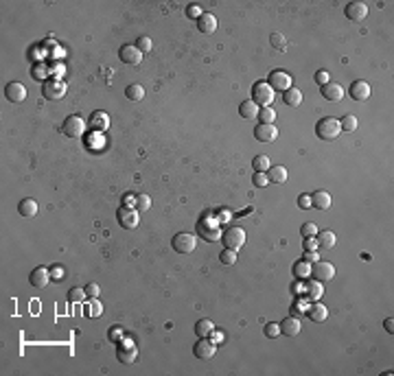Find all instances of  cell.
Here are the masks:
<instances>
[{
    "label": "cell",
    "instance_id": "cell-41",
    "mask_svg": "<svg viewBox=\"0 0 394 376\" xmlns=\"http://www.w3.org/2000/svg\"><path fill=\"white\" fill-rule=\"evenodd\" d=\"M219 261L224 263V265H235V263H236V252H235V250H228V247H226V250L219 254Z\"/></svg>",
    "mask_w": 394,
    "mask_h": 376
},
{
    "label": "cell",
    "instance_id": "cell-13",
    "mask_svg": "<svg viewBox=\"0 0 394 376\" xmlns=\"http://www.w3.org/2000/svg\"><path fill=\"white\" fill-rule=\"evenodd\" d=\"M118 57L123 64L127 66H138L140 62H143V53H140L136 46H131V44H125V46H120L118 50Z\"/></svg>",
    "mask_w": 394,
    "mask_h": 376
},
{
    "label": "cell",
    "instance_id": "cell-32",
    "mask_svg": "<svg viewBox=\"0 0 394 376\" xmlns=\"http://www.w3.org/2000/svg\"><path fill=\"white\" fill-rule=\"evenodd\" d=\"M270 166H272V162L267 155H256L254 160H252V169H254L256 173H267Z\"/></svg>",
    "mask_w": 394,
    "mask_h": 376
},
{
    "label": "cell",
    "instance_id": "cell-18",
    "mask_svg": "<svg viewBox=\"0 0 394 376\" xmlns=\"http://www.w3.org/2000/svg\"><path fill=\"white\" fill-rule=\"evenodd\" d=\"M322 96H324V101L337 103V101L344 99V88H342L340 83H331V81H328L326 85H322Z\"/></svg>",
    "mask_w": 394,
    "mask_h": 376
},
{
    "label": "cell",
    "instance_id": "cell-15",
    "mask_svg": "<svg viewBox=\"0 0 394 376\" xmlns=\"http://www.w3.org/2000/svg\"><path fill=\"white\" fill-rule=\"evenodd\" d=\"M4 96H7V101H11V103H22V101L27 99V88H24L22 83H18V81H11V83H7V88H4Z\"/></svg>",
    "mask_w": 394,
    "mask_h": 376
},
{
    "label": "cell",
    "instance_id": "cell-22",
    "mask_svg": "<svg viewBox=\"0 0 394 376\" xmlns=\"http://www.w3.org/2000/svg\"><path fill=\"white\" fill-rule=\"evenodd\" d=\"M337 243V236L333 230H320L317 232V247L320 250H333Z\"/></svg>",
    "mask_w": 394,
    "mask_h": 376
},
{
    "label": "cell",
    "instance_id": "cell-12",
    "mask_svg": "<svg viewBox=\"0 0 394 376\" xmlns=\"http://www.w3.org/2000/svg\"><path fill=\"white\" fill-rule=\"evenodd\" d=\"M136 357H138V350H136V345L131 341H123L118 348H116V359H118V363L129 365L136 361Z\"/></svg>",
    "mask_w": 394,
    "mask_h": 376
},
{
    "label": "cell",
    "instance_id": "cell-5",
    "mask_svg": "<svg viewBox=\"0 0 394 376\" xmlns=\"http://www.w3.org/2000/svg\"><path fill=\"white\" fill-rule=\"evenodd\" d=\"M83 131H85V123H83L81 116H77V114L68 116L62 125V134L66 136V138H81Z\"/></svg>",
    "mask_w": 394,
    "mask_h": 376
},
{
    "label": "cell",
    "instance_id": "cell-31",
    "mask_svg": "<svg viewBox=\"0 0 394 376\" xmlns=\"http://www.w3.org/2000/svg\"><path fill=\"white\" fill-rule=\"evenodd\" d=\"M90 125L94 127V129H99V131H103V129H108V125H110V118H108V114L105 112H94L92 116H90Z\"/></svg>",
    "mask_w": 394,
    "mask_h": 376
},
{
    "label": "cell",
    "instance_id": "cell-33",
    "mask_svg": "<svg viewBox=\"0 0 394 376\" xmlns=\"http://www.w3.org/2000/svg\"><path fill=\"white\" fill-rule=\"evenodd\" d=\"M294 276L298 278V280H302V278L311 276V267H309V263H307V261H298L296 265H294Z\"/></svg>",
    "mask_w": 394,
    "mask_h": 376
},
{
    "label": "cell",
    "instance_id": "cell-17",
    "mask_svg": "<svg viewBox=\"0 0 394 376\" xmlns=\"http://www.w3.org/2000/svg\"><path fill=\"white\" fill-rule=\"evenodd\" d=\"M370 94H372V90H370V83H368V81L359 79V81H355V83H351V96L355 101H368Z\"/></svg>",
    "mask_w": 394,
    "mask_h": 376
},
{
    "label": "cell",
    "instance_id": "cell-23",
    "mask_svg": "<svg viewBox=\"0 0 394 376\" xmlns=\"http://www.w3.org/2000/svg\"><path fill=\"white\" fill-rule=\"evenodd\" d=\"M311 208H317V210H328L331 208V195L326 190H315L311 195Z\"/></svg>",
    "mask_w": 394,
    "mask_h": 376
},
{
    "label": "cell",
    "instance_id": "cell-1",
    "mask_svg": "<svg viewBox=\"0 0 394 376\" xmlns=\"http://www.w3.org/2000/svg\"><path fill=\"white\" fill-rule=\"evenodd\" d=\"M315 134L320 136L322 140H337L342 134V127H340V120L333 118V116H324V118L317 120L315 125Z\"/></svg>",
    "mask_w": 394,
    "mask_h": 376
},
{
    "label": "cell",
    "instance_id": "cell-42",
    "mask_svg": "<svg viewBox=\"0 0 394 376\" xmlns=\"http://www.w3.org/2000/svg\"><path fill=\"white\" fill-rule=\"evenodd\" d=\"M85 298H88V296H85V289H70V291H68V300H70V302H75V304L83 302Z\"/></svg>",
    "mask_w": 394,
    "mask_h": 376
},
{
    "label": "cell",
    "instance_id": "cell-20",
    "mask_svg": "<svg viewBox=\"0 0 394 376\" xmlns=\"http://www.w3.org/2000/svg\"><path fill=\"white\" fill-rule=\"evenodd\" d=\"M302 330V324L298 317H285L280 322V333H285L287 337H296V335H300Z\"/></svg>",
    "mask_w": 394,
    "mask_h": 376
},
{
    "label": "cell",
    "instance_id": "cell-51",
    "mask_svg": "<svg viewBox=\"0 0 394 376\" xmlns=\"http://www.w3.org/2000/svg\"><path fill=\"white\" fill-rule=\"evenodd\" d=\"M123 206L134 208V206H136V197H134V195H125V197H123Z\"/></svg>",
    "mask_w": 394,
    "mask_h": 376
},
{
    "label": "cell",
    "instance_id": "cell-36",
    "mask_svg": "<svg viewBox=\"0 0 394 376\" xmlns=\"http://www.w3.org/2000/svg\"><path fill=\"white\" fill-rule=\"evenodd\" d=\"M307 293H309L313 300H320L322 293H324V289H322V282H320V280H311L309 287H307Z\"/></svg>",
    "mask_w": 394,
    "mask_h": 376
},
{
    "label": "cell",
    "instance_id": "cell-14",
    "mask_svg": "<svg viewBox=\"0 0 394 376\" xmlns=\"http://www.w3.org/2000/svg\"><path fill=\"white\" fill-rule=\"evenodd\" d=\"M346 18L351 20V22H361L363 18L368 16V7L366 2H359V0H355V2H348L346 4Z\"/></svg>",
    "mask_w": 394,
    "mask_h": 376
},
{
    "label": "cell",
    "instance_id": "cell-2",
    "mask_svg": "<svg viewBox=\"0 0 394 376\" xmlns=\"http://www.w3.org/2000/svg\"><path fill=\"white\" fill-rule=\"evenodd\" d=\"M221 227L215 219H201L197 223V236L201 241H208V243H215V241H221Z\"/></svg>",
    "mask_w": 394,
    "mask_h": 376
},
{
    "label": "cell",
    "instance_id": "cell-34",
    "mask_svg": "<svg viewBox=\"0 0 394 376\" xmlns=\"http://www.w3.org/2000/svg\"><path fill=\"white\" fill-rule=\"evenodd\" d=\"M256 118H261V123H267V125H274V118H276V112L272 110V105L270 108H261L259 110V116Z\"/></svg>",
    "mask_w": 394,
    "mask_h": 376
},
{
    "label": "cell",
    "instance_id": "cell-44",
    "mask_svg": "<svg viewBox=\"0 0 394 376\" xmlns=\"http://www.w3.org/2000/svg\"><path fill=\"white\" fill-rule=\"evenodd\" d=\"M201 13H204V11H201V7H199V4H195V2L186 7V16H189L191 20H199Z\"/></svg>",
    "mask_w": 394,
    "mask_h": 376
},
{
    "label": "cell",
    "instance_id": "cell-49",
    "mask_svg": "<svg viewBox=\"0 0 394 376\" xmlns=\"http://www.w3.org/2000/svg\"><path fill=\"white\" fill-rule=\"evenodd\" d=\"M298 208H302V210L311 208V195H305V192H302V195L298 197Z\"/></svg>",
    "mask_w": 394,
    "mask_h": 376
},
{
    "label": "cell",
    "instance_id": "cell-7",
    "mask_svg": "<svg viewBox=\"0 0 394 376\" xmlns=\"http://www.w3.org/2000/svg\"><path fill=\"white\" fill-rule=\"evenodd\" d=\"M138 210L136 208H127V206H120L118 210H116V221H118L120 227H125V230H134L136 226H138Z\"/></svg>",
    "mask_w": 394,
    "mask_h": 376
},
{
    "label": "cell",
    "instance_id": "cell-43",
    "mask_svg": "<svg viewBox=\"0 0 394 376\" xmlns=\"http://www.w3.org/2000/svg\"><path fill=\"white\" fill-rule=\"evenodd\" d=\"M278 335H282L280 333V324H274V322H270L265 326V337H270V339H276Z\"/></svg>",
    "mask_w": 394,
    "mask_h": 376
},
{
    "label": "cell",
    "instance_id": "cell-40",
    "mask_svg": "<svg viewBox=\"0 0 394 376\" xmlns=\"http://www.w3.org/2000/svg\"><path fill=\"white\" fill-rule=\"evenodd\" d=\"M149 208H151V197L149 195H138V197H136V210L147 212Z\"/></svg>",
    "mask_w": 394,
    "mask_h": 376
},
{
    "label": "cell",
    "instance_id": "cell-55",
    "mask_svg": "<svg viewBox=\"0 0 394 376\" xmlns=\"http://www.w3.org/2000/svg\"><path fill=\"white\" fill-rule=\"evenodd\" d=\"M120 335H123V330L116 326V328H114V333H112V339H120Z\"/></svg>",
    "mask_w": 394,
    "mask_h": 376
},
{
    "label": "cell",
    "instance_id": "cell-30",
    "mask_svg": "<svg viewBox=\"0 0 394 376\" xmlns=\"http://www.w3.org/2000/svg\"><path fill=\"white\" fill-rule=\"evenodd\" d=\"M195 333H197V337H210V335L215 333V324L210 322V319H199V322L195 324Z\"/></svg>",
    "mask_w": 394,
    "mask_h": 376
},
{
    "label": "cell",
    "instance_id": "cell-11",
    "mask_svg": "<svg viewBox=\"0 0 394 376\" xmlns=\"http://www.w3.org/2000/svg\"><path fill=\"white\" fill-rule=\"evenodd\" d=\"M311 276L320 282H328V280H333V276H335V267L326 261H317V263H313Z\"/></svg>",
    "mask_w": 394,
    "mask_h": 376
},
{
    "label": "cell",
    "instance_id": "cell-53",
    "mask_svg": "<svg viewBox=\"0 0 394 376\" xmlns=\"http://www.w3.org/2000/svg\"><path fill=\"white\" fill-rule=\"evenodd\" d=\"M305 261L309 263V265H311V263H317V254L315 252H307L305 254Z\"/></svg>",
    "mask_w": 394,
    "mask_h": 376
},
{
    "label": "cell",
    "instance_id": "cell-26",
    "mask_svg": "<svg viewBox=\"0 0 394 376\" xmlns=\"http://www.w3.org/2000/svg\"><path fill=\"white\" fill-rule=\"evenodd\" d=\"M267 180L274 184H285L287 182V169L285 166H270L267 169Z\"/></svg>",
    "mask_w": 394,
    "mask_h": 376
},
{
    "label": "cell",
    "instance_id": "cell-35",
    "mask_svg": "<svg viewBox=\"0 0 394 376\" xmlns=\"http://www.w3.org/2000/svg\"><path fill=\"white\" fill-rule=\"evenodd\" d=\"M134 46L138 48L140 53H151V48H154V42H151V38H147V35H140V38L136 39Z\"/></svg>",
    "mask_w": 394,
    "mask_h": 376
},
{
    "label": "cell",
    "instance_id": "cell-9",
    "mask_svg": "<svg viewBox=\"0 0 394 376\" xmlns=\"http://www.w3.org/2000/svg\"><path fill=\"white\" fill-rule=\"evenodd\" d=\"M267 83L272 85V90H278V92H285V90L291 88V77L289 73H285V70H274V73H270V77H267Z\"/></svg>",
    "mask_w": 394,
    "mask_h": 376
},
{
    "label": "cell",
    "instance_id": "cell-25",
    "mask_svg": "<svg viewBox=\"0 0 394 376\" xmlns=\"http://www.w3.org/2000/svg\"><path fill=\"white\" fill-rule=\"evenodd\" d=\"M282 101H285L289 108H298V105L302 103V92L291 85L289 90H285V92H282Z\"/></svg>",
    "mask_w": 394,
    "mask_h": 376
},
{
    "label": "cell",
    "instance_id": "cell-52",
    "mask_svg": "<svg viewBox=\"0 0 394 376\" xmlns=\"http://www.w3.org/2000/svg\"><path fill=\"white\" fill-rule=\"evenodd\" d=\"M62 273H64V269H62V267H55L53 271H50V278H53V280H62V278H64Z\"/></svg>",
    "mask_w": 394,
    "mask_h": 376
},
{
    "label": "cell",
    "instance_id": "cell-54",
    "mask_svg": "<svg viewBox=\"0 0 394 376\" xmlns=\"http://www.w3.org/2000/svg\"><path fill=\"white\" fill-rule=\"evenodd\" d=\"M383 328H386L388 333H392V330H394V319H392V317H388L386 322H383Z\"/></svg>",
    "mask_w": 394,
    "mask_h": 376
},
{
    "label": "cell",
    "instance_id": "cell-10",
    "mask_svg": "<svg viewBox=\"0 0 394 376\" xmlns=\"http://www.w3.org/2000/svg\"><path fill=\"white\" fill-rule=\"evenodd\" d=\"M215 352H217V345H215V341H210L208 337H199V341H197V345L193 348V354L201 361L213 359Z\"/></svg>",
    "mask_w": 394,
    "mask_h": 376
},
{
    "label": "cell",
    "instance_id": "cell-50",
    "mask_svg": "<svg viewBox=\"0 0 394 376\" xmlns=\"http://www.w3.org/2000/svg\"><path fill=\"white\" fill-rule=\"evenodd\" d=\"M328 81H331V79H328V73H326V70H317V73H315V83L326 85Z\"/></svg>",
    "mask_w": 394,
    "mask_h": 376
},
{
    "label": "cell",
    "instance_id": "cell-21",
    "mask_svg": "<svg viewBox=\"0 0 394 376\" xmlns=\"http://www.w3.org/2000/svg\"><path fill=\"white\" fill-rule=\"evenodd\" d=\"M197 29H199L201 33H206V35L215 33L217 31V18H215V13H201V18L197 20Z\"/></svg>",
    "mask_w": 394,
    "mask_h": 376
},
{
    "label": "cell",
    "instance_id": "cell-8",
    "mask_svg": "<svg viewBox=\"0 0 394 376\" xmlns=\"http://www.w3.org/2000/svg\"><path fill=\"white\" fill-rule=\"evenodd\" d=\"M195 245H197V238L189 232H180V234L173 236V250L178 254H191L195 252Z\"/></svg>",
    "mask_w": 394,
    "mask_h": 376
},
{
    "label": "cell",
    "instance_id": "cell-47",
    "mask_svg": "<svg viewBox=\"0 0 394 376\" xmlns=\"http://www.w3.org/2000/svg\"><path fill=\"white\" fill-rule=\"evenodd\" d=\"M99 293H101V289H99L97 282L85 284V296H88V298H99Z\"/></svg>",
    "mask_w": 394,
    "mask_h": 376
},
{
    "label": "cell",
    "instance_id": "cell-29",
    "mask_svg": "<svg viewBox=\"0 0 394 376\" xmlns=\"http://www.w3.org/2000/svg\"><path fill=\"white\" fill-rule=\"evenodd\" d=\"M125 96H127V101L138 103V101L145 99V88L140 83H131V85H127V90H125Z\"/></svg>",
    "mask_w": 394,
    "mask_h": 376
},
{
    "label": "cell",
    "instance_id": "cell-28",
    "mask_svg": "<svg viewBox=\"0 0 394 376\" xmlns=\"http://www.w3.org/2000/svg\"><path fill=\"white\" fill-rule=\"evenodd\" d=\"M239 114H241V118H256L259 116V105L254 103V101H243V103L239 105Z\"/></svg>",
    "mask_w": 394,
    "mask_h": 376
},
{
    "label": "cell",
    "instance_id": "cell-39",
    "mask_svg": "<svg viewBox=\"0 0 394 376\" xmlns=\"http://www.w3.org/2000/svg\"><path fill=\"white\" fill-rule=\"evenodd\" d=\"M103 313V306H101L99 298H92V302L88 304V317H101Z\"/></svg>",
    "mask_w": 394,
    "mask_h": 376
},
{
    "label": "cell",
    "instance_id": "cell-4",
    "mask_svg": "<svg viewBox=\"0 0 394 376\" xmlns=\"http://www.w3.org/2000/svg\"><path fill=\"white\" fill-rule=\"evenodd\" d=\"M221 243H224V247H228V250H241V247L245 245V232L241 230V227L232 226L228 230L221 234Z\"/></svg>",
    "mask_w": 394,
    "mask_h": 376
},
{
    "label": "cell",
    "instance_id": "cell-3",
    "mask_svg": "<svg viewBox=\"0 0 394 376\" xmlns=\"http://www.w3.org/2000/svg\"><path fill=\"white\" fill-rule=\"evenodd\" d=\"M252 101H254L256 105H261V108H270L272 101H274L272 85L267 83V81H256V83L252 85Z\"/></svg>",
    "mask_w": 394,
    "mask_h": 376
},
{
    "label": "cell",
    "instance_id": "cell-37",
    "mask_svg": "<svg viewBox=\"0 0 394 376\" xmlns=\"http://www.w3.org/2000/svg\"><path fill=\"white\" fill-rule=\"evenodd\" d=\"M357 125H359V123H357V118H355V116H353V114H346L344 118L340 120L342 131H355V129H357Z\"/></svg>",
    "mask_w": 394,
    "mask_h": 376
},
{
    "label": "cell",
    "instance_id": "cell-38",
    "mask_svg": "<svg viewBox=\"0 0 394 376\" xmlns=\"http://www.w3.org/2000/svg\"><path fill=\"white\" fill-rule=\"evenodd\" d=\"M270 42H272V46H274L276 50H285L287 48V39H285V35H282V33H272Z\"/></svg>",
    "mask_w": 394,
    "mask_h": 376
},
{
    "label": "cell",
    "instance_id": "cell-27",
    "mask_svg": "<svg viewBox=\"0 0 394 376\" xmlns=\"http://www.w3.org/2000/svg\"><path fill=\"white\" fill-rule=\"evenodd\" d=\"M38 210H39V206H38V201H35V199H22L18 204V212L22 217H35V215H38Z\"/></svg>",
    "mask_w": 394,
    "mask_h": 376
},
{
    "label": "cell",
    "instance_id": "cell-16",
    "mask_svg": "<svg viewBox=\"0 0 394 376\" xmlns=\"http://www.w3.org/2000/svg\"><path fill=\"white\" fill-rule=\"evenodd\" d=\"M276 136H278V129L274 125H267V123H259L254 127V138L259 142H274Z\"/></svg>",
    "mask_w": 394,
    "mask_h": 376
},
{
    "label": "cell",
    "instance_id": "cell-45",
    "mask_svg": "<svg viewBox=\"0 0 394 376\" xmlns=\"http://www.w3.org/2000/svg\"><path fill=\"white\" fill-rule=\"evenodd\" d=\"M300 234L305 236V238H307V236H315V234H317V226H315V223H313V221H307L305 226H302Z\"/></svg>",
    "mask_w": 394,
    "mask_h": 376
},
{
    "label": "cell",
    "instance_id": "cell-6",
    "mask_svg": "<svg viewBox=\"0 0 394 376\" xmlns=\"http://www.w3.org/2000/svg\"><path fill=\"white\" fill-rule=\"evenodd\" d=\"M42 94L46 101H59L66 94V83L59 79H46L42 83Z\"/></svg>",
    "mask_w": 394,
    "mask_h": 376
},
{
    "label": "cell",
    "instance_id": "cell-19",
    "mask_svg": "<svg viewBox=\"0 0 394 376\" xmlns=\"http://www.w3.org/2000/svg\"><path fill=\"white\" fill-rule=\"evenodd\" d=\"M50 280V271L46 267H35L31 271V276H29V282L33 284L35 289H44Z\"/></svg>",
    "mask_w": 394,
    "mask_h": 376
},
{
    "label": "cell",
    "instance_id": "cell-24",
    "mask_svg": "<svg viewBox=\"0 0 394 376\" xmlns=\"http://www.w3.org/2000/svg\"><path fill=\"white\" fill-rule=\"evenodd\" d=\"M307 315H309L311 322L320 324V322H324V319L328 317V308L324 306V304L315 302V304H311V306H309V311H307Z\"/></svg>",
    "mask_w": 394,
    "mask_h": 376
},
{
    "label": "cell",
    "instance_id": "cell-46",
    "mask_svg": "<svg viewBox=\"0 0 394 376\" xmlns=\"http://www.w3.org/2000/svg\"><path fill=\"white\" fill-rule=\"evenodd\" d=\"M267 173H254V177H252V184H254L256 188H263V186H267Z\"/></svg>",
    "mask_w": 394,
    "mask_h": 376
},
{
    "label": "cell",
    "instance_id": "cell-48",
    "mask_svg": "<svg viewBox=\"0 0 394 376\" xmlns=\"http://www.w3.org/2000/svg\"><path fill=\"white\" fill-rule=\"evenodd\" d=\"M302 243H305V250H307V252H315V250H320V247H317V238H315V236H307Z\"/></svg>",
    "mask_w": 394,
    "mask_h": 376
}]
</instances>
